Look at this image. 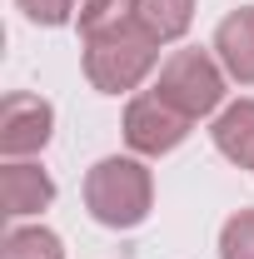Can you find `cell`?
I'll list each match as a JSON object with an SVG mask.
<instances>
[{"instance_id":"277c9868","label":"cell","mask_w":254,"mask_h":259,"mask_svg":"<svg viewBox=\"0 0 254 259\" xmlns=\"http://www.w3.org/2000/svg\"><path fill=\"white\" fill-rule=\"evenodd\" d=\"M190 115H180L159 90H145L125 105V145L135 155H170L185 135H190Z\"/></svg>"},{"instance_id":"ba28073f","label":"cell","mask_w":254,"mask_h":259,"mask_svg":"<svg viewBox=\"0 0 254 259\" xmlns=\"http://www.w3.org/2000/svg\"><path fill=\"white\" fill-rule=\"evenodd\" d=\"M215 150L239 169H254V100H234L215 120Z\"/></svg>"},{"instance_id":"30bf717a","label":"cell","mask_w":254,"mask_h":259,"mask_svg":"<svg viewBox=\"0 0 254 259\" xmlns=\"http://www.w3.org/2000/svg\"><path fill=\"white\" fill-rule=\"evenodd\" d=\"M135 20H140V15H135V0H80V15H75L80 40L105 35V30H120V25H135Z\"/></svg>"},{"instance_id":"8fae6325","label":"cell","mask_w":254,"mask_h":259,"mask_svg":"<svg viewBox=\"0 0 254 259\" xmlns=\"http://www.w3.org/2000/svg\"><path fill=\"white\" fill-rule=\"evenodd\" d=\"M0 259H65V244L60 234H50V229H10L5 234V244H0Z\"/></svg>"},{"instance_id":"8992f818","label":"cell","mask_w":254,"mask_h":259,"mask_svg":"<svg viewBox=\"0 0 254 259\" xmlns=\"http://www.w3.org/2000/svg\"><path fill=\"white\" fill-rule=\"evenodd\" d=\"M50 199H55V180H50L40 164L10 160L5 169H0V204H5V214H10V220L40 214Z\"/></svg>"},{"instance_id":"52a82bcc","label":"cell","mask_w":254,"mask_h":259,"mask_svg":"<svg viewBox=\"0 0 254 259\" xmlns=\"http://www.w3.org/2000/svg\"><path fill=\"white\" fill-rule=\"evenodd\" d=\"M215 55H220L229 80L254 85V5H239V10H229L220 20V30H215Z\"/></svg>"},{"instance_id":"3957f363","label":"cell","mask_w":254,"mask_h":259,"mask_svg":"<svg viewBox=\"0 0 254 259\" xmlns=\"http://www.w3.org/2000/svg\"><path fill=\"white\" fill-rule=\"evenodd\" d=\"M155 90L170 100L180 115L199 120V115L220 110V100H224V65H215L204 50H175L170 60L159 65Z\"/></svg>"},{"instance_id":"9c48e42d","label":"cell","mask_w":254,"mask_h":259,"mask_svg":"<svg viewBox=\"0 0 254 259\" xmlns=\"http://www.w3.org/2000/svg\"><path fill=\"white\" fill-rule=\"evenodd\" d=\"M135 15H140V25L164 45V40H180V35L190 30L194 0H135Z\"/></svg>"},{"instance_id":"6da1fadb","label":"cell","mask_w":254,"mask_h":259,"mask_svg":"<svg viewBox=\"0 0 254 259\" xmlns=\"http://www.w3.org/2000/svg\"><path fill=\"white\" fill-rule=\"evenodd\" d=\"M150 199H155V180L140 160L110 155L85 175V209L95 214L105 229H135L150 220Z\"/></svg>"},{"instance_id":"4fadbf2b","label":"cell","mask_w":254,"mask_h":259,"mask_svg":"<svg viewBox=\"0 0 254 259\" xmlns=\"http://www.w3.org/2000/svg\"><path fill=\"white\" fill-rule=\"evenodd\" d=\"M15 5L30 15L35 25H65V20L80 15V0H15Z\"/></svg>"},{"instance_id":"5b68a950","label":"cell","mask_w":254,"mask_h":259,"mask_svg":"<svg viewBox=\"0 0 254 259\" xmlns=\"http://www.w3.org/2000/svg\"><path fill=\"white\" fill-rule=\"evenodd\" d=\"M50 130H55L50 100L25 95V90L5 95V105H0V155L5 160H25L35 150H45L50 145Z\"/></svg>"},{"instance_id":"7c38bea8","label":"cell","mask_w":254,"mask_h":259,"mask_svg":"<svg viewBox=\"0 0 254 259\" xmlns=\"http://www.w3.org/2000/svg\"><path fill=\"white\" fill-rule=\"evenodd\" d=\"M220 259H254V209H239L220 229Z\"/></svg>"},{"instance_id":"7a4b0ae2","label":"cell","mask_w":254,"mask_h":259,"mask_svg":"<svg viewBox=\"0 0 254 259\" xmlns=\"http://www.w3.org/2000/svg\"><path fill=\"white\" fill-rule=\"evenodd\" d=\"M80 45H85V75H90V85L105 90V95L135 90L159 60V40L140 20L135 25H120V30H105V35H90Z\"/></svg>"}]
</instances>
